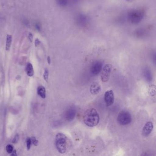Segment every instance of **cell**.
<instances>
[{"label":"cell","mask_w":156,"mask_h":156,"mask_svg":"<svg viewBox=\"0 0 156 156\" xmlns=\"http://www.w3.org/2000/svg\"><path fill=\"white\" fill-rule=\"evenodd\" d=\"M84 123L89 127L96 126L99 122V116L95 108L87 109L84 115Z\"/></svg>","instance_id":"6da1fadb"},{"label":"cell","mask_w":156,"mask_h":156,"mask_svg":"<svg viewBox=\"0 0 156 156\" xmlns=\"http://www.w3.org/2000/svg\"><path fill=\"white\" fill-rule=\"evenodd\" d=\"M67 137L63 133H59L56 135L55 146L58 152L63 154L66 152Z\"/></svg>","instance_id":"7a4b0ae2"},{"label":"cell","mask_w":156,"mask_h":156,"mask_svg":"<svg viewBox=\"0 0 156 156\" xmlns=\"http://www.w3.org/2000/svg\"><path fill=\"white\" fill-rule=\"evenodd\" d=\"M144 12L142 10H131L128 12V20L131 23L138 24L144 18Z\"/></svg>","instance_id":"3957f363"},{"label":"cell","mask_w":156,"mask_h":156,"mask_svg":"<svg viewBox=\"0 0 156 156\" xmlns=\"http://www.w3.org/2000/svg\"><path fill=\"white\" fill-rule=\"evenodd\" d=\"M132 121V117L128 111L122 110L119 114L117 121L120 125L125 126L128 125Z\"/></svg>","instance_id":"277c9868"},{"label":"cell","mask_w":156,"mask_h":156,"mask_svg":"<svg viewBox=\"0 0 156 156\" xmlns=\"http://www.w3.org/2000/svg\"><path fill=\"white\" fill-rule=\"evenodd\" d=\"M112 66L110 64H106L103 68L101 72V78L103 82H106L109 80Z\"/></svg>","instance_id":"5b68a950"},{"label":"cell","mask_w":156,"mask_h":156,"mask_svg":"<svg viewBox=\"0 0 156 156\" xmlns=\"http://www.w3.org/2000/svg\"><path fill=\"white\" fill-rule=\"evenodd\" d=\"M104 99L107 107L110 106L114 104L115 96L113 90H108L104 95Z\"/></svg>","instance_id":"8992f818"},{"label":"cell","mask_w":156,"mask_h":156,"mask_svg":"<svg viewBox=\"0 0 156 156\" xmlns=\"http://www.w3.org/2000/svg\"><path fill=\"white\" fill-rule=\"evenodd\" d=\"M103 62L101 61L95 62L90 68V72L93 75H97L101 72L103 67Z\"/></svg>","instance_id":"52a82bcc"},{"label":"cell","mask_w":156,"mask_h":156,"mask_svg":"<svg viewBox=\"0 0 156 156\" xmlns=\"http://www.w3.org/2000/svg\"><path fill=\"white\" fill-rule=\"evenodd\" d=\"M76 110L74 108L70 107L66 110L65 113V118L66 120L71 121L75 117Z\"/></svg>","instance_id":"ba28073f"},{"label":"cell","mask_w":156,"mask_h":156,"mask_svg":"<svg viewBox=\"0 0 156 156\" xmlns=\"http://www.w3.org/2000/svg\"><path fill=\"white\" fill-rule=\"evenodd\" d=\"M153 128V124L151 122H147L142 129V135L144 137H147L151 134Z\"/></svg>","instance_id":"9c48e42d"},{"label":"cell","mask_w":156,"mask_h":156,"mask_svg":"<svg viewBox=\"0 0 156 156\" xmlns=\"http://www.w3.org/2000/svg\"><path fill=\"white\" fill-rule=\"evenodd\" d=\"M101 90V86L97 83H93L90 86V93L93 95L98 94Z\"/></svg>","instance_id":"30bf717a"},{"label":"cell","mask_w":156,"mask_h":156,"mask_svg":"<svg viewBox=\"0 0 156 156\" xmlns=\"http://www.w3.org/2000/svg\"><path fill=\"white\" fill-rule=\"evenodd\" d=\"M26 72L29 76H32L34 74L33 67L30 63H28L26 67Z\"/></svg>","instance_id":"8fae6325"},{"label":"cell","mask_w":156,"mask_h":156,"mask_svg":"<svg viewBox=\"0 0 156 156\" xmlns=\"http://www.w3.org/2000/svg\"><path fill=\"white\" fill-rule=\"evenodd\" d=\"M37 93L42 98H45L46 97V90L43 86H40L37 89Z\"/></svg>","instance_id":"7c38bea8"},{"label":"cell","mask_w":156,"mask_h":156,"mask_svg":"<svg viewBox=\"0 0 156 156\" xmlns=\"http://www.w3.org/2000/svg\"><path fill=\"white\" fill-rule=\"evenodd\" d=\"M12 36L10 34L7 35L6 39V49L7 51H9L11 46L12 42Z\"/></svg>","instance_id":"4fadbf2b"},{"label":"cell","mask_w":156,"mask_h":156,"mask_svg":"<svg viewBox=\"0 0 156 156\" xmlns=\"http://www.w3.org/2000/svg\"><path fill=\"white\" fill-rule=\"evenodd\" d=\"M56 1L59 6L64 7L68 3V0H56Z\"/></svg>","instance_id":"5bb4252c"},{"label":"cell","mask_w":156,"mask_h":156,"mask_svg":"<svg viewBox=\"0 0 156 156\" xmlns=\"http://www.w3.org/2000/svg\"><path fill=\"white\" fill-rule=\"evenodd\" d=\"M145 73V77L147 78V80H150L151 81V73L149 71L148 69H147V70H145V72H144Z\"/></svg>","instance_id":"9a60e30c"},{"label":"cell","mask_w":156,"mask_h":156,"mask_svg":"<svg viewBox=\"0 0 156 156\" xmlns=\"http://www.w3.org/2000/svg\"><path fill=\"white\" fill-rule=\"evenodd\" d=\"M6 151L8 153L11 154L13 151V147L11 144L8 145L6 147Z\"/></svg>","instance_id":"2e32d148"},{"label":"cell","mask_w":156,"mask_h":156,"mask_svg":"<svg viewBox=\"0 0 156 156\" xmlns=\"http://www.w3.org/2000/svg\"><path fill=\"white\" fill-rule=\"evenodd\" d=\"M48 77H49V72L47 69H45L44 73V78L46 82L48 81Z\"/></svg>","instance_id":"e0dca14e"},{"label":"cell","mask_w":156,"mask_h":156,"mask_svg":"<svg viewBox=\"0 0 156 156\" xmlns=\"http://www.w3.org/2000/svg\"><path fill=\"white\" fill-rule=\"evenodd\" d=\"M26 142H27V149H28V150H29L30 149L31 146V139L30 138H29L27 139V141H26Z\"/></svg>","instance_id":"ac0fdd59"},{"label":"cell","mask_w":156,"mask_h":156,"mask_svg":"<svg viewBox=\"0 0 156 156\" xmlns=\"http://www.w3.org/2000/svg\"><path fill=\"white\" fill-rule=\"evenodd\" d=\"M32 142H33L34 146H37L38 145V140L35 137H32L31 139Z\"/></svg>","instance_id":"d6986e66"},{"label":"cell","mask_w":156,"mask_h":156,"mask_svg":"<svg viewBox=\"0 0 156 156\" xmlns=\"http://www.w3.org/2000/svg\"><path fill=\"white\" fill-rule=\"evenodd\" d=\"M19 136L18 134L15 136L14 137V139L13 140V143H16L18 142V140H19Z\"/></svg>","instance_id":"ffe728a7"},{"label":"cell","mask_w":156,"mask_h":156,"mask_svg":"<svg viewBox=\"0 0 156 156\" xmlns=\"http://www.w3.org/2000/svg\"><path fill=\"white\" fill-rule=\"evenodd\" d=\"M35 27L36 28V30H37L39 31H40L41 30V25L39 24V23H36L35 25Z\"/></svg>","instance_id":"44dd1931"},{"label":"cell","mask_w":156,"mask_h":156,"mask_svg":"<svg viewBox=\"0 0 156 156\" xmlns=\"http://www.w3.org/2000/svg\"><path fill=\"white\" fill-rule=\"evenodd\" d=\"M34 44H35V47H37V46H38L40 45V44H41V41H40L39 39H36V40H35Z\"/></svg>","instance_id":"7402d4cb"},{"label":"cell","mask_w":156,"mask_h":156,"mask_svg":"<svg viewBox=\"0 0 156 156\" xmlns=\"http://www.w3.org/2000/svg\"><path fill=\"white\" fill-rule=\"evenodd\" d=\"M28 38H29V40L31 42H32L33 39V35L31 33H29V35H28Z\"/></svg>","instance_id":"603a6c76"},{"label":"cell","mask_w":156,"mask_h":156,"mask_svg":"<svg viewBox=\"0 0 156 156\" xmlns=\"http://www.w3.org/2000/svg\"><path fill=\"white\" fill-rule=\"evenodd\" d=\"M12 156H17V154H16V150H13V151H12V153H11Z\"/></svg>","instance_id":"cb8c5ba5"},{"label":"cell","mask_w":156,"mask_h":156,"mask_svg":"<svg viewBox=\"0 0 156 156\" xmlns=\"http://www.w3.org/2000/svg\"><path fill=\"white\" fill-rule=\"evenodd\" d=\"M47 61H48V63H49V64H50L51 62V59L50 56H48V58H47Z\"/></svg>","instance_id":"d4e9b609"},{"label":"cell","mask_w":156,"mask_h":156,"mask_svg":"<svg viewBox=\"0 0 156 156\" xmlns=\"http://www.w3.org/2000/svg\"><path fill=\"white\" fill-rule=\"evenodd\" d=\"M126 1L128 2H132L134 1V0H126Z\"/></svg>","instance_id":"484cf974"}]
</instances>
